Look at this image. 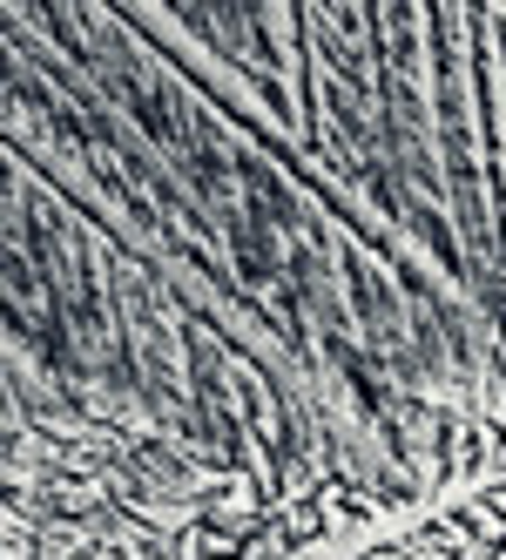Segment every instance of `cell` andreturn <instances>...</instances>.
<instances>
[]
</instances>
